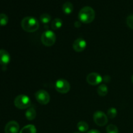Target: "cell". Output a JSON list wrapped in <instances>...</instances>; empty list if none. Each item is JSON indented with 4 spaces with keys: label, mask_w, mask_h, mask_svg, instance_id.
Wrapping results in <instances>:
<instances>
[{
    "label": "cell",
    "mask_w": 133,
    "mask_h": 133,
    "mask_svg": "<svg viewBox=\"0 0 133 133\" xmlns=\"http://www.w3.org/2000/svg\"><path fill=\"white\" fill-rule=\"evenodd\" d=\"M22 29L28 32H34L37 31L40 27L39 22L35 18L27 16L23 18L21 22Z\"/></svg>",
    "instance_id": "6da1fadb"
},
{
    "label": "cell",
    "mask_w": 133,
    "mask_h": 133,
    "mask_svg": "<svg viewBox=\"0 0 133 133\" xmlns=\"http://www.w3.org/2000/svg\"><path fill=\"white\" fill-rule=\"evenodd\" d=\"M95 11L90 6H84L79 12L78 18L79 21L83 23H90L95 18Z\"/></svg>",
    "instance_id": "7a4b0ae2"
},
{
    "label": "cell",
    "mask_w": 133,
    "mask_h": 133,
    "mask_svg": "<svg viewBox=\"0 0 133 133\" xmlns=\"http://www.w3.org/2000/svg\"><path fill=\"white\" fill-rule=\"evenodd\" d=\"M14 105L19 109H25L29 108L31 105V101L26 95H19L14 99Z\"/></svg>",
    "instance_id": "3957f363"
},
{
    "label": "cell",
    "mask_w": 133,
    "mask_h": 133,
    "mask_svg": "<svg viewBox=\"0 0 133 133\" xmlns=\"http://www.w3.org/2000/svg\"><path fill=\"white\" fill-rule=\"evenodd\" d=\"M41 41L45 46H52L56 41L55 34L50 30L44 31L41 36Z\"/></svg>",
    "instance_id": "277c9868"
},
{
    "label": "cell",
    "mask_w": 133,
    "mask_h": 133,
    "mask_svg": "<svg viewBox=\"0 0 133 133\" xmlns=\"http://www.w3.org/2000/svg\"><path fill=\"white\" fill-rule=\"evenodd\" d=\"M55 89L61 94H67L70 90V84L65 79H58L55 83Z\"/></svg>",
    "instance_id": "5b68a950"
},
{
    "label": "cell",
    "mask_w": 133,
    "mask_h": 133,
    "mask_svg": "<svg viewBox=\"0 0 133 133\" xmlns=\"http://www.w3.org/2000/svg\"><path fill=\"white\" fill-rule=\"evenodd\" d=\"M93 118L96 124L100 127L105 125L108 122L107 116L101 111L96 112L94 114Z\"/></svg>",
    "instance_id": "8992f818"
},
{
    "label": "cell",
    "mask_w": 133,
    "mask_h": 133,
    "mask_svg": "<svg viewBox=\"0 0 133 133\" xmlns=\"http://www.w3.org/2000/svg\"><path fill=\"white\" fill-rule=\"evenodd\" d=\"M35 97L38 102L41 105H47L50 101V96L48 92L44 90H40L36 92Z\"/></svg>",
    "instance_id": "52a82bcc"
},
{
    "label": "cell",
    "mask_w": 133,
    "mask_h": 133,
    "mask_svg": "<svg viewBox=\"0 0 133 133\" xmlns=\"http://www.w3.org/2000/svg\"><path fill=\"white\" fill-rule=\"evenodd\" d=\"M103 78L97 73H90L87 77V81L90 85L96 86L102 82Z\"/></svg>",
    "instance_id": "ba28073f"
},
{
    "label": "cell",
    "mask_w": 133,
    "mask_h": 133,
    "mask_svg": "<svg viewBox=\"0 0 133 133\" xmlns=\"http://www.w3.org/2000/svg\"><path fill=\"white\" fill-rule=\"evenodd\" d=\"M87 47V42L81 38L76 39L73 43V48L76 52H82Z\"/></svg>",
    "instance_id": "9c48e42d"
},
{
    "label": "cell",
    "mask_w": 133,
    "mask_h": 133,
    "mask_svg": "<svg viewBox=\"0 0 133 133\" xmlns=\"http://www.w3.org/2000/svg\"><path fill=\"white\" fill-rule=\"evenodd\" d=\"M19 129V126L18 122L15 121H10L8 122L5 127V133H18Z\"/></svg>",
    "instance_id": "30bf717a"
},
{
    "label": "cell",
    "mask_w": 133,
    "mask_h": 133,
    "mask_svg": "<svg viewBox=\"0 0 133 133\" xmlns=\"http://www.w3.org/2000/svg\"><path fill=\"white\" fill-rule=\"evenodd\" d=\"M10 61V54L5 49H0V64L3 66L8 64Z\"/></svg>",
    "instance_id": "8fae6325"
},
{
    "label": "cell",
    "mask_w": 133,
    "mask_h": 133,
    "mask_svg": "<svg viewBox=\"0 0 133 133\" xmlns=\"http://www.w3.org/2000/svg\"><path fill=\"white\" fill-rule=\"evenodd\" d=\"M62 9L65 14H70L74 10V5L71 2L67 1L63 4Z\"/></svg>",
    "instance_id": "7c38bea8"
},
{
    "label": "cell",
    "mask_w": 133,
    "mask_h": 133,
    "mask_svg": "<svg viewBox=\"0 0 133 133\" xmlns=\"http://www.w3.org/2000/svg\"><path fill=\"white\" fill-rule=\"evenodd\" d=\"M25 116L26 118H27L28 120H33L36 116V110H35L33 107L29 108V109L26 110Z\"/></svg>",
    "instance_id": "4fadbf2b"
},
{
    "label": "cell",
    "mask_w": 133,
    "mask_h": 133,
    "mask_svg": "<svg viewBox=\"0 0 133 133\" xmlns=\"http://www.w3.org/2000/svg\"><path fill=\"white\" fill-rule=\"evenodd\" d=\"M36 129L35 125H28L21 129L19 133H36Z\"/></svg>",
    "instance_id": "5bb4252c"
},
{
    "label": "cell",
    "mask_w": 133,
    "mask_h": 133,
    "mask_svg": "<svg viewBox=\"0 0 133 133\" xmlns=\"http://www.w3.org/2000/svg\"><path fill=\"white\" fill-rule=\"evenodd\" d=\"M63 22L60 18H55L51 22V28L53 30H58L62 27Z\"/></svg>",
    "instance_id": "9a60e30c"
},
{
    "label": "cell",
    "mask_w": 133,
    "mask_h": 133,
    "mask_svg": "<svg viewBox=\"0 0 133 133\" xmlns=\"http://www.w3.org/2000/svg\"><path fill=\"white\" fill-rule=\"evenodd\" d=\"M97 94L100 96H105L108 94V88L106 84H102L97 88Z\"/></svg>",
    "instance_id": "2e32d148"
},
{
    "label": "cell",
    "mask_w": 133,
    "mask_h": 133,
    "mask_svg": "<svg viewBox=\"0 0 133 133\" xmlns=\"http://www.w3.org/2000/svg\"><path fill=\"white\" fill-rule=\"evenodd\" d=\"M77 129H79V131H80V132H87L88 130V128H89L88 123H86L85 122H79V123H77Z\"/></svg>",
    "instance_id": "e0dca14e"
},
{
    "label": "cell",
    "mask_w": 133,
    "mask_h": 133,
    "mask_svg": "<svg viewBox=\"0 0 133 133\" xmlns=\"http://www.w3.org/2000/svg\"><path fill=\"white\" fill-rule=\"evenodd\" d=\"M51 19V17L49 14H42L40 16V20L44 24H47L49 22H50Z\"/></svg>",
    "instance_id": "ac0fdd59"
},
{
    "label": "cell",
    "mask_w": 133,
    "mask_h": 133,
    "mask_svg": "<svg viewBox=\"0 0 133 133\" xmlns=\"http://www.w3.org/2000/svg\"><path fill=\"white\" fill-rule=\"evenodd\" d=\"M9 22V18L5 14H0V25L5 26Z\"/></svg>",
    "instance_id": "d6986e66"
},
{
    "label": "cell",
    "mask_w": 133,
    "mask_h": 133,
    "mask_svg": "<svg viewBox=\"0 0 133 133\" xmlns=\"http://www.w3.org/2000/svg\"><path fill=\"white\" fill-rule=\"evenodd\" d=\"M117 110L116 109V108L111 107L107 110V116L110 119H113V118H115L117 115Z\"/></svg>",
    "instance_id": "ffe728a7"
},
{
    "label": "cell",
    "mask_w": 133,
    "mask_h": 133,
    "mask_svg": "<svg viewBox=\"0 0 133 133\" xmlns=\"http://www.w3.org/2000/svg\"><path fill=\"white\" fill-rule=\"evenodd\" d=\"M107 133H119V131L116 126L111 124L107 127Z\"/></svg>",
    "instance_id": "44dd1931"
},
{
    "label": "cell",
    "mask_w": 133,
    "mask_h": 133,
    "mask_svg": "<svg viewBox=\"0 0 133 133\" xmlns=\"http://www.w3.org/2000/svg\"><path fill=\"white\" fill-rule=\"evenodd\" d=\"M127 24L129 27L133 29V14L129 15L127 18Z\"/></svg>",
    "instance_id": "7402d4cb"
},
{
    "label": "cell",
    "mask_w": 133,
    "mask_h": 133,
    "mask_svg": "<svg viewBox=\"0 0 133 133\" xmlns=\"http://www.w3.org/2000/svg\"><path fill=\"white\" fill-rule=\"evenodd\" d=\"M74 25H75V27H81V22H79V21H78V22H75V24Z\"/></svg>",
    "instance_id": "603a6c76"
},
{
    "label": "cell",
    "mask_w": 133,
    "mask_h": 133,
    "mask_svg": "<svg viewBox=\"0 0 133 133\" xmlns=\"http://www.w3.org/2000/svg\"><path fill=\"white\" fill-rule=\"evenodd\" d=\"M87 133H101V132L96 129H92V130H90V131H88V132Z\"/></svg>",
    "instance_id": "cb8c5ba5"
},
{
    "label": "cell",
    "mask_w": 133,
    "mask_h": 133,
    "mask_svg": "<svg viewBox=\"0 0 133 133\" xmlns=\"http://www.w3.org/2000/svg\"><path fill=\"white\" fill-rule=\"evenodd\" d=\"M131 80H132V83H133V75L132 76V79H131Z\"/></svg>",
    "instance_id": "d4e9b609"
},
{
    "label": "cell",
    "mask_w": 133,
    "mask_h": 133,
    "mask_svg": "<svg viewBox=\"0 0 133 133\" xmlns=\"http://www.w3.org/2000/svg\"><path fill=\"white\" fill-rule=\"evenodd\" d=\"M74 133H81V132H74Z\"/></svg>",
    "instance_id": "484cf974"
}]
</instances>
